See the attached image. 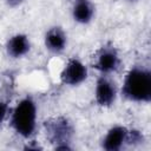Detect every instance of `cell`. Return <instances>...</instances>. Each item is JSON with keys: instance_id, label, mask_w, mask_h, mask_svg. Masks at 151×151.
Listing matches in <instances>:
<instances>
[{"instance_id": "cell-1", "label": "cell", "mask_w": 151, "mask_h": 151, "mask_svg": "<svg viewBox=\"0 0 151 151\" xmlns=\"http://www.w3.org/2000/svg\"><path fill=\"white\" fill-rule=\"evenodd\" d=\"M125 98L137 103H149L151 99V72L143 67L131 68L123 84Z\"/></svg>"}, {"instance_id": "cell-2", "label": "cell", "mask_w": 151, "mask_h": 151, "mask_svg": "<svg viewBox=\"0 0 151 151\" xmlns=\"http://www.w3.org/2000/svg\"><path fill=\"white\" fill-rule=\"evenodd\" d=\"M37 122V107L35 103L31 98H25L15 106L11 124L14 131L22 138H29L35 130Z\"/></svg>"}, {"instance_id": "cell-3", "label": "cell", "mask_w": 151, "mask_h": 151, "mask_svg": "<svg viewBox=\"0 0 151 151\" xmlns=\"http://www.w3.org/2000/svg\"><path fill=\"white\" fill-rule=\"evenodd\" d=\"M46 136L57 145L59 144H68L73 136V126L68 122V119L64 117L53 118L45 122Z\"/></svg>"}, {"instance_id": "cell-4", "label": "cell", "mask_w": 151, "mask_h": 151, "mask_svg": "<svg viewBox=\"0 0 151 151\" xmlns=\"http://www.w3.org/2000/svg\"><path fill=\"white\" fill-rule=\"evenodd\" d=\"M86 78H87L86 66L76 58L70 59L60 73V79L63 84L70 85V86L79 85Z\"/></svg>"}, {"instance_id": "cell-5", "label": "cell", "mask_w": 151, "mask_h": 151, "mask_svg": "<svg viewBox=\"0 0 151 151\" xmlns=\"http://www.w3.org/2000/svg\"><path fill=\"white\" fill-rule=\"evenodd\" d=\"M117 91L114 84L106 77H100L96 85V101L99 106L109 107L116 100Z\"/></svg>"}, {"instance_id": "cell-6", "label": "cell", "mask_w": 151, "mask_h": 151, "mask_svg": "<svg viewBox=\"0 0 151 151\" xmlns=\"http://www.w3.org/2000/svg\"><path fill=\"white\" fill-rule=\"evenodd\" d=\"M96 68L103 73H111L116 71L119 66V57L113 47L103 46L97 54Z\"/></svg>"}, {"instance_id": "cell-7", "label": "cell", "mask_w": 151, "mask_h": 151, "mask_svg": "<svg viewBox=\"0 0 151 151\" xmlns=\"http://www.w3.org/2000/svg\"><path fill=\"white\" fill-rule=\"evenodd\" d=\"M127 129L124 126H113L111 127L105 138L103 139V147L107 151H117L119 150L123 144L126 142L127 137Z\"/></svg>"}, {"instance_id": "cell-8", "label": "cell", "mask_w": 151, "mask_h": 151, "mask_svg": "<svg viewBox=\"0 0 151 151\" xmlns=\"http://www.w3.org/2000/svg\"><path fill=\"white\" fill-rule=\"evenodd\" d=\"M67 44L66 34L61 27H52L45 35V46L47 50L54 53H59L65 50Z\"/></svg>"}, {"instance_id": "cell-9", "label": "cell", "mask_w": 151, "mask_h": 151, "mask_svg": "<svg viewBox=\"0 0 151 151\" xmlns=\"http://www.w3.org/2000/svg\"><path fill=\"white\" fill-rule=\"evenodd\" d=\"M31 44L25 34H15L11 37L6 45L7 54L12 58H21L29 51Z\"/></svg>"}, {"instance_id": "cell-10", "label": "cell", "mask_w": 151, "mask_h": 151, "mask_svg": "<svg viewBox=\"0 0 151 151\" xmlns=\"http://www.w3.org/2000/svg\"><path fill=\"white\" fill-rule=\"evenodd\" d=\"M94 14V6L90 0H77L74 2L72 15L79 24H88Z\"/></svg>"}, {"instance_id": "cell-11", "label": "cell", "mask_w": 151, "mask_h": 151, "mask_svg": "<svg viewBox=\"0 0 151 151\" xmlns=\"http://www.w3.org/2000/svg\"><path fill=\"white\" fill-rule=\"evenodd\" d=\"M6 114H7V104L1 101V103H0V125H1V123L4 122Z\"/></svg>"}, {"instance_id": "cell-12", "label": "cell", "mask_w": 151, "mask_h": 151, "mask_svg": "<svg viewBox=\"0 0 151 151\" xmlns=\"http://www.w3.org/2000/svg\"><path fill=\"white\" fill-rule=\"evenodd\" d=\"M22 1H24V0H6L7 5L11 6V7H17V6H19L20 4H22Z\"/></svg>"}, {"instance_id": "cell-13", "label": "cell", "mask_w": 151, "mask_h": 151, "mask_svg": "<svg viewBox=\"0 0 151 151\" xmlns=\"http://www.w3.org/2000/svg\"><path fill=\"white\" fill-rule=\"evenodd\" d=\"M129 1H136V0H129Z\"/></svg>"}]
</instances>
